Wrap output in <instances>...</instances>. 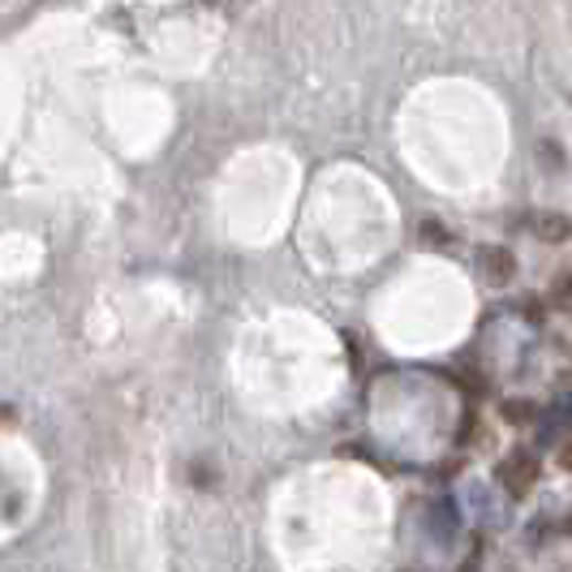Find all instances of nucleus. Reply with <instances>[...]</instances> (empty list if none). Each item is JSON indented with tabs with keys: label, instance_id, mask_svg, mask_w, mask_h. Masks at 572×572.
Returning <instances> with one entry per match:
<instances>
[{
	"label": "nucleus",
	"instance_id": "1",
	"mask_svg": "<svg viewBox=\"0 0 572 572\" xmlns=\"http://www.w3.org/2000/svg\"><path fill=\"white\" fill-rule=\"evenodd\" d=\"M538 456H530L526 448H517L512 456H504L499 460V483H504V490L512 495V499H526L533 487H538Z\"/></svg>",
	"mask_w": 572,
	"mask_h": 572
},
{
	"label": "nucleus",
	"instance_id": "2",
	"mask_svg": "<svg viewBox=\"0 0 572 572\" xmlns=\"http://www.w3.org/2000/svg\"><path fill=\"white\" fill-rule=\"evenodd\" d=\"M478 272L487 276L490 285H508L517 276V258L508 245H483L478 250Z\"/></svg>",
	"mask_w": 572,
	"mask_h": 572
},
{
	"label": "nucleus",
	"instance_id": "3",
	"mask_svg": "<svg viewBox=\"0 0 572 572\" xmlns=\"http://www.w3.org/2000/svg\"><path fill=\"white\" fill-rule=\"evenodd\" d=\"M526 229H533V237L547 245H560L572 237V220L560 211H533V215H526Z\"/></svg>",
	"mask_w": 572,
	"mask_h": 572
},
{
	"label": "nucleus",
	"instance_id": "4",
	"mask_svg": "<svg viewBox=\"0 0 572 572\" xmlns=\"http://www.w3.org/2000/svg\"><path fill=\"white\" fill-rule=\"evenodd\" d=\"M551 301H555V306H569L572 301V272L569 276H560V280L551 285Z\"/></svg>",
	"mask_w": 572,
	"mask_h": 572
},
{
	"label": "nucleus",
	"instance_id": "5",
	"mask_svg": "<svg viewBox=\"0 0 572 572\" xmlns=\"http://www.w3.org/2000/svg\"><path fill=\"white\" fill-rule=\"evenodd\" d=\"M508 417H512V422H526V417H530V405H521V401H512V405H508Z\"/></svg>",
	"mask_w": 572,
	"mask_h": 572
},
{
	"label": "nucleus",
	"instance_id": "6",
	"mask_svg": "<svg viewBox=\"0 0 572 572\" xmlns=\"http://www.w3.org/2000/svg\"><path fill=\"white\" fill-rule=\"evenodd\" d=\"M560 469H569V474H572V439L564 444V448H560Z\"/></svg>",
	"mask_w": 572,
	"mask_h": 572
},
{
	"label": "nucleus",
	"instance_id": "7",
	"mask_svg": "<svg viewBox=\"0 0 572 572\" xmlns=\"http://www.w3.org/2000/svg\"><path fill=\"white\" fill-rule=\"evenodd\" d=\"M569 533H572V526H569Z\"/></svg>",
	"mask_w": 572,
	"mask_h": 572
}]
</instances>
